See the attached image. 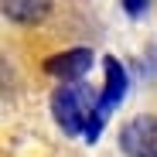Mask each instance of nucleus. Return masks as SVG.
<instances>
[{
    "instance_id": "nucleus-6",
    "label": "nucleus",
    "mask_w": 157,
    "mask_h": 157,
    "mask_svg": "<svg viewBox=\"0 0 157 157\" xmlns=\"http://www.w3.org/2000/svg\"><path fill=\"white\" fill-rule=\"evenodd\" d=\"M147 7H150V4H144V0H126V4H123V14L140 17V14H147Z\"/></svg>"
},
{
    "instance_id": "nucleus-4",
    "label": "nucleus",
    "mask_w": 157,
    "mask_h": 157,
    "mask_svg": "<svg viewBox=\"0 0 157 157\" xmlns=\"http://www.w3.org/2000/svg\"><path fill=\"white\" fill-rule=\"evenodd\" d=\"M102 68H106V89L99 92V113L106 116L109 109H116V102L126 99V68L116 58H102Z\"/></svg>"
},
{
    "instance_id": "nucleus-2",
    "label": "nucleus",
    "mask_w": 157,
    "mask_h": 157,
    "mask_svg": "<svg viewBox=\"0 0 157 157\" xmlns=\"http://www.w3.org/2000/svg\"><path fill=\"white\" fill-rule=\"evenodd\" d=\"M120 150L126 157H157V116H133L120 130Z\"/></svg>"
},
{
    "instance_id": "nucleus-5",
    "label": "nucleus",
    "mask_w": 157,
    "mask_h": 157,
    "mask_svg": "<svg viewBox=\"0 0 157 157\" xmlns=\"http://www.w3.org/2000/svg\"><path fill=\"white\" fill-rule=\"evenodd\" d=\"M4 10L10 21H17V24H34V21H41V17H48V10H51V4H44V0H7Z\"/></svg>"
},
{
    "instance_id": "nucleus-1",
    "label": "nucleus",
    "mask_w": 157,
    "mask_h": 157,
    "mask_svg": "<svg viewBox=\"0 0 157 157\" xmlns=\"http://www.w3.org/2000/svg\"><path fill=\"white\" fill-rule=\"evenodd\" d=\"M51 116L58 120L65 133H86L89 144L99 140L106 116L99 113V99L86 82H62L51 92Z\"/></svg>"
},
{
    "instance_id": "nucleus-3",
    "label": "nucleus",
    "mask_w": 157,
    "mask_h": 157,
    "mask_svg": "<svg viewBox=\"0 0 157 157\" xmlns=\"http://www.w3.org/2000/svg\"><path fill=\"white\" fill-rule=\"evenodd\" d=\"M92 62H96L92 48H72V51H62V55L48 58L44 62V72L55 75V78H62V82H82V75L92 68Z\"/></svg>"
}]
</instances>
